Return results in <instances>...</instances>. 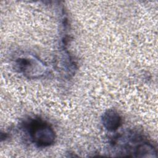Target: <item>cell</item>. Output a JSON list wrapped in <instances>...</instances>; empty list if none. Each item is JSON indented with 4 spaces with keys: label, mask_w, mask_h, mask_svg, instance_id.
<instances>
[{
    "label": "cell",
    "mask_w": 158,
    "mask_h": 158,
    "mask_svg": "<svg viewBox=\"0 0 158 158\" xmlns=\"http://www.w3.org/2000/svg\"><path fill=\"white\" fill-rule=\"evenodd\" d=\"M15 68L19 73L30 78H41L47 73L44 64L30 54L22 55L15 60Z\"/></svg>",
    "instance_id": "2"
},
{
    "label": "cell",
    "mask_w": 158,
    "mask_h": 158,
    "mask_svg": "<svg viewBox=\"0 0 158 158\" xmlns=\"http://www.w3.org/2000/svg\"><path fill=\"white\" fill-rule=\"evenodd\" d=\"M24 128L31 142L38 147H48L52 144L56 133L51 126L40 118H31L25 122Z\"/></svg>",
    "instance_id": "1"
},
{
    "label": "cell",
    "mask_w": 158,
    "mask_h": 158,
    "mask_svg": "<svg viewBox=\"0 0 158 158\" xmlns=\"http://www.w3.org/2000/svg\"><path fill=\"white\" fill-rule=\"evenodd\" d=\"M102 122L104 127L107 130L113 131L117 130L121 126L122 119L116 110L109 109L103 114Z\"/></svg>",
    "instance_id": "3"
}]
</instances>
